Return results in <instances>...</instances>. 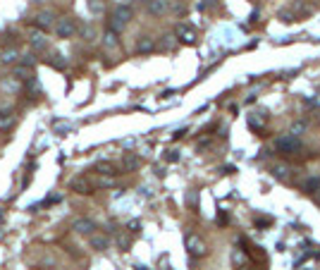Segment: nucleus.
Returning a JSON list of instances; mask_svg holds the SVG:
<instances>
[{"instance_id":"f257e3e1","label":"nucleus","mask_w":320,"mask_h":270,"mask_svg":"<svg viewBox=\"0 0 320 270\" xmlns=\"http://www.w3.org/2000/svg\"><path fill=\"white\" fill-rule=\"evenodd\" d=\"M132 17H134L132 7H127V5H117V7L110 12V22H107V27L115 29V31H122L127 24L132 22Z\"/></svg>"},{"instance_id":"f03ea898","label":"nucleus","mask_w":320,"mask_h":270,"mask_svg":"<svg viewBox=\"0 0 320 270\" xmlns=\"http://www.w3.org/2000/svg\"><path fill=\"white\" fill-rule=\"evenodd\" d=\"M275 151L280 153V156H294V153H299L301 151V144H299V139L296 136H292V134H285V136H280V139H275Z\"/></svg>"},{"instance_id":"7ed1b4c3","label":"nucleus","mask_w":320,"mask_h":270,"mask_svg":"<svg viewBox=\"0 0 320 270\" xmlns=\"http://www.w3.org/2000/svg\"><path fill=\"white\" fill-rule=\"evenodd\" d=\"M55 24H57V19H55V12H51V10H41V12L34 15V27L41 29V31H46V34L51 29H55Z\"/></svg>"},{"instance_id":"20e7f679","label":"nucleus","mask_w":320,"mask_h":270,"mask_svg":"<svg viewBox=\"0 0 320 270\" xmlns=\"http://www.w3.org/2000/svg\"><path fill=\"white\" fill-rule=\"evenodd\" d=\"M55 34L60 38H72L77 34V24H74V19L70 17H62L57 19V24H55Z\"/></svg>"},{"instance_id":"39448f33","label":"nucleus","mask_w":320,"mask_h":270,"mask_svg":"<svg viewBox=\"0 0 320 270\" xmlns=\"http://www.w3.org/2000/svg\"><path fill=\"white\" fill-rule=\"evenodd\" d=\"M29 46H31V51H36V53L48 51V36H46V31L34 29V31L29 34Z\"/></svg>"},{"instance_id":"423d86ee","label":"nucleus","mask_w":320,"mask_h":270,"mask_svg":"<svg viewBox=\"0 0 320 270\" xmlns=\"http://www.w3.org/2000/svg\"><path fill=\"white\" fill-rule=\"evenodd\" d=\"M187 251L189 256H194V258H201V256H206V244H203V239L201 237H196V234H189L187 237Z\"/></svg>"},{"instance_id":"0eeeda50","label":"nucleus","mask_w":320,"mask_h":270,"mask_svg":"<svg viewBox=\"0 0 320 270\" xmlns=\"http://www.w3.org/2000/svg\"><path fill=\"white\" fill-rule=\"evenodd\" d=\"M294 172H296V170H294L292 165H287V162H280V165L272 167V175L280 182H285V184H292V182H294Z\"/></svg>"},{"instance_id":"6e6552de","label":"nucleus","mask_w":320,"mask_h":270,"mask_svg":"<svg viewBox=\"0 0 320 270\" xmlns=\"http://www.w3.org/2000/svg\"><path fill=\"white\" fill-rule=\"evenodd\" d=\"M146 10L153 17H162L170 10V0H146Z\"/></svg>"},{"instance_id":"1a4fd4ad","label":"nucleus","mask_w":320,"mask_h":270,"mask_svg":"<svg viewBox=\"0 0 320 270\" xmlns=\"http://www.w3.org/2000/svg\"><path fill=\"white\" fill-rule=\"evenodd\" d=\"M141 167V158L139 156H134V153H125L122 156V162H120V170L122 172H134V170H139Z\"/></svg>"},{"instance_id":"9d476101","label":"nucleus","mask_w":320,"mask_h":270,"mask_svg":"<svg viewBox=\"0 0 320 270\" xmlns=\"http://www.w3.org/2000/svg\"><path fill=\"white\" fill-rule=\"evenodd\" d=\"M175 34H177V38L182 41V43H187V46H194L196 43V31L189 27V24H179Z\"/></svg>"},{"instance_id":"9b49d317","label":"nucleus","mask_w":320,"mask_h":270,"mask_svg":"<svg viewBox=\"0 0 320 270\" xmlns=\"http://www.w3.org/2000/svg\"><path fill=\"white\" fill-rule=\"evenodd\" d=\"M72 230L77 234H93V230H96V222L93 220H89V217H77L74 220V225H72Z\"/></svg>"},{"instance_id":"f8f14e48","label":"nucleus","mask_w":320,"mask_h":270,"mask_svg":"<svg viewBox=\"0 0 320 270\" xmlns=\"http://www.w3.org/2000/svg\"><path fill=\"white\" fill-rule=\"evenodd\" d=\"M158 46H156V38H151V36H139V41H136V53L139 55H148V53H153Z\"/></svg>"},{"instance_id":"ddd939ff","label":"nucleus","mask_w":320,"mask_h":270,"mask_svg":"<svg viewBox=\"0 0 320 270\" xmlns=\"http://www.w3.org/2000/svg\"><path fill=\"white\" fill-rule=\"evenodd\" d=\"M91 246H93V249H96V251H106L107 246H110V239H107V234H91Z\"/></svg>"},{"instance_id":"4468645a","label":"nucleus","mask_w":320,"mask_h":270,"mask_svg":"<svg viewBox=\"0 0 320 270\" xmlns=\"http://www.w3.org/2000/svg\"><path fill=\"white\" fill-rule=\"evenodd\" d=\"M117 43H120V31H115V29L107 27L106 34H103V46L106 48H117Z\"/></svg>"},{"instance_id":"2eb2a0df","label":"nucleus","mask_w":320,"mask_h":270,"mask_svg":"<svg viewBox=\"0 0 320 270\" xmlns=\"http://www.w3.org/2000/svg\"><path fill=\"white\" fill-rule=\"evenodd\" d=\"M72 191H77V194H91V191H93V187L89 184V180L79 177V180L72 182Z\"/></svg>"},{"instance_id":"dca6fc26","label":"nucleus","mask_w":320,"mask_h":270,"mask_svg":"<svg viewBox=\"0 0 320 270\" xmlns=\"http://www.w3.org/2000/svg\"><path fill=\"white\" fill-rule=\"evenodd\" d=\"M301 189L306 191V194H316V191H320V177H306V180L301 182Z\"/></svg>"},{"instance_id":"f3484780","label":"nucleus","mask_w":320,"mask_h":270,"mask_svg":"<svg viewBox=\"0 0 320 270\" xmlns=\"http://www.w3.org/2000/svg\"><path fill=\"white\" fill-rule=\"evenodd\" d=\"M12 125H15V112H12V110H0V129L5 132V129H10Z\"/></svg>"},{"instance_id":"a211bd4d","label":"nucleus","mask_w":320,"mask_h":270,"mask_svg":"<svg viewBox=\"0 0 320 270\" xmlns=\"http://www.w3.org/2000/svg\"><path fill=\"white\" fill-rule=\"evenodd\" d=\"M19 57V51L17 48H7V51H2L0 53V62H5V65H15Z\"/></svg>"},{"instance_id":"6ab92c4d","label":"nucleus","mask_w":320,"mask_h":270,"mask_svg":"<svg viewBox=\"0 0 320 270\" xmlns=\"http://www.w3.org/2000/svg\"><path fill=\"white\" fill-rule=\"evenodd\" d=\"M263 125H266V115H261V112H253V115H249V127L253 129V132H261V129H263Z\"/></svg>"},{"instance_id":"aec40b11","label":"nucleus","mask_w":320,"mask_h":270,"mask_svg":"<svg viewBox=\"0 0 320 270\" xmlns=\"http://www.w3.org/2000/svg\"><path fill=\"white\" fill-rule=\"evenodd\" d=\"M177 43H179L177 34H175V36H172V34H167V36H162V41H160V51H175V48H177Z\"/></svg>"},{"instance_id":"412c9836","label":"nucleus","mask_w":320,"mask_h":270,"mask_svg":"<svg viewBox=\"0 0 320 270\" xmlns=\"http://www.w3.org/2000/svg\"><path fill=\"white\" fill-rule=\"evenodd\" d=\"M96 172H101V175H120V170L112 165V162H98L96 165Z\"/></svg>"},{"instance_id":"4be33fe9","label":"nucleus","mask_w":320,"mask_h":270,"mask_svg":"<svg viewBox=\"0 0 320 270\" xmlns=\"http://www.w3.org/2000/svg\"><path fill=\"white\" fill-rule=\"evenodd\" d=\"M232 263H234L237 268H241V266L246 263V253L239 251V249H234V251H232Z\"/></svg>"},{"instance_id":"5701e85b","label":"nucleus","mask_w":320,"mask_h":270,"mask_svg":"<svg viewBox=\"0 0 320 270\" xmlns=\"http://www.w3.org/2000/svg\"><path fill=\"white\" fill-rule=\"evenodd\" d=\"M51 65H53V67H57V70H65V67H67V60H65L60 53H53V57H51Z\"/></svg>"},{"instance_id":"b1692460","label":"nucleus","mask_w":320,"mask_h":270,"mask_svg":"<svg viewBox=\"0 0 320 270\" xmlns=\"http://www.w3.org/2000/svg\"><path fill=\"white\" fill-rule=\"evenodd\" d=\"M117 246H120L122 251H129V246H132V239H129L127 234H120V237H117Z\"/></svg>"},{"instance_id":"393cba45","label":"nucleus","mask_w":320,"mask_h":270,"mask_svg":"<svg viewBox=\"0 0 320 270\" xmlns=\"http://www.w3.org/2000/svg\"><path fill=\"white\" fill-rule=\"evenodd\" d=\"M89 10L93 15H101L103 12V0H89Z\"/></svg>"},{"instance_id":"a878e982","label":"nucleus","mask_w":320,"mask_h":270,"mask_svg":"<svg viewBox=\"0 0 320 270\" xmlns=\"http://www.w3.org/2000/svg\"><path fill=\"white\" fill-rule=\"evenodd\" d=\"M303 132H306V122H294L289 134H292V136H299V134H303Z\"/></svg>"},{"instance_id":"bb28decb","label":"nucleus","mask_w":320,"mask_h":270,"mask_svg":"<svg viewBox=\"0 0 320 270\" xmlns=\"http://www.w3.org/2000/svg\"><path fill=\"white\" fill-rule=\"evenodd\" d=\"M117 180H115V175H101V187H115Z\"/></svg>"},{"instance_id":"cd10ccee","label":"nucleus","mask_w":320,"mask_h":270,"mask_svg":"<svg viewBox=\"0 0 320 270\" xmlns=\"http://www.w3.org/2000/svg\"><path fill=\"white\" fill-rule=\"evenodd\" d=\"M280 19H282V22H285V24H292V22H294V12H289V10H282V12H280Z\"/></svg>"},{"instance_id":"c85d7f7f","label":"nucleus","mask_w":320,"mask_h":270,"mask_svg":"<svg viewBox=\"0 0 320 270\" xmlns=\"http://www.w3.org/2000/svg\"><path fill=\"white\" fill-rule=\"evenodd\" d=\"M22 62L27 65V67H31L34 70V65H36V60H34V53H27L24 57H22Z\"/></svg>"},{"instance_id":"c756f323","label":"nucleus","mask_w":320,"mask_h":270,"mask_svg":"<svg viewBox=\"0 0 320 270\" xmlns=\"http://www.w3.org/2000/svg\"><path fill=\"white\" fill-rule=\"evenodd\" d=\"M215 222H217V225H227V222H230V216H227L225 211H220L217 217H215Z\"/></svg>"},{"instance_id":"7c9ffc66","label":"nucleus","mask_w":320,"mask_h":270,"mask_svg":"<svg viewBox=\"0 0 320 270\" xmlns=\"http://www.w3.org/2000/svg\"><path fill=\"white\" fill-rule=\"evenodd\" d=\"M139 227H141V222H139V220H132V222L127 225V230H129L132 234H136V232H139Z\"/></svg>"},{"instance_id":"2f4dec72","label":"nucleus","mask_w":320,"mask_h":270,"mask_svg":"<svg viewBox=\"0 0 320 270\" xmlns=\"http://www.w3.org/2000/svg\"><path fill=\"white\" fill-rule=\"evenodd\" d=\"M256 225L258 227H267V225H272V217H256Z\"/></svg>"},{"instance_id":"473e14b6","label":"nucleus","mask_w":320,"mask_h":270,"mask_svg":"<svg viewBox=\"0 0 320 270\" xmlns=\"http://www.w3.org/2000/svg\"><path fill=\"white\" fill-rule=\"evenodd\" d=\"M187 201H189V206H191L194 211H198V203H196V191H189V196H187Z\"/></svg>"},{"instance_id":"72a5a7b5","label":"nucleus","mask_w":320,"mask_h":270,"mask_svg":"<svg viewBox=\"0 0 320 270\" xmlns=\"http://www.w3.org/2000/svg\"><path fill=\"white\" fill-rule=\"evenodd\" d=\"M211 5H215V0H201V2H198V10H208Z\"/></svg>"},{"instance_id":"f704fd0d","label":"nucleus","mask_w":320,"mask_h":270,"mask_svg":"<svg viewBox=\"0 0 320 270\" xmlns=\"http://www.w3.org/2000/svg\"><path fill=\"white\" fill-rule=\"evenodd\" d=\"M167 161H170V162H177L179 161V153H177V151H167Z\"/></svg>"},{"instance_id":"c9c22d12","label":"nucleus","mask_w":320,"mask_h":270,"mask_svg":"<svg viewBox=\"0 0 320 270\" xmlns=\"http://www.w3.org/2000/svg\"><path fill=\"white\" fill-rule=\"evenodd\" d=\"M134 270H148V268H146L143 263H136V266H134Z\"/></svg>"},{"instance_id":"e433bc0d","label":"nucleus","mask_w":320,"mask_h":270,"mask_svg":"<svg viewBox=\"0 0 320 270\" xmlns=\"http://www.w3.org/2000/svg\"><path fill=\"white\" fill-rule=\"evenodd\" d=\"M299 270H313V268H299Z\"/></svg>"}]
</instances>
